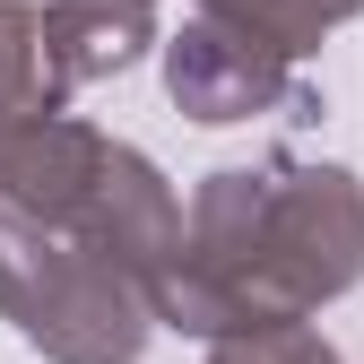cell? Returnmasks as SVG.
Here are the masks:
<instances>
[{"mask_svg": "<svg viewBox=\"0 0 364 364\" xmlns=\"http://www.w3.org/2000/svg\"><path fill=\"white\" fill-rule=\"evenodd\" d=\"M9 130H18V122H9V113H0V139H9Z\"/></svg>", "mask_w": 364, "mask_h": 364, "instance_id": "cell-8", "label": "cell"}, {"mask_svg": "<svg viewBox=\"0 0 364 364\" xmlns=\"http://www.w3.org/2000/svg\"><path fill=\"white\" fill-rule=\"evenodd\" d=\"M0 312L53 364H139L148 321H156L122 269H105L53 225L18 217L9 200H0Z\"/></svg>", "mask_w": 364, "mask_h": 364, "instance_id": "cell-3", "label": "cell"}, {"mask_svg": "<svg viewBox=\"0 0 364 364\" xmlns=\"http://www.w3.org/2000/svg\"><path fill=\"white\" fill-rule=\"evenodd\" d=\"M364 278V191L347 165H225L200 182L182 260L156 278L148 312L191 338L287 330Z\"/></svg>", "mask_w": 364, "mask_h": 364, "instance_id": "cell-1", "label": "cell"}, {"mask_svg": "<svg viewBox=\"0 0 364 364\" xmlns=\"http://www.w3.org/2000/svg\"><path fill=\"white\" fill-rule=\"evenodd\" d=\"M208 364H338V347L312 330V321H287V330H243V338H217Z\"/></svg>", "mask_w": 364, "mask_h": 364, "instance_id": "cell-7", "label": "cell"}, {"mask_svg": "<svg viewBox=\"0 0 364 364\" xmlns=\"http://www.w3.org/2000/svg\"><path fill=\"white\" fill-rule=\"evenodd\" d=\"M355 9H364V0H200V18L252 35L260 53H278V61L312 53V43H321L330 26H347Z\"/></svg>", "mask_w": 364, "mask_h": 364, "instance_id": "cell-6", "label": "cell"}, {"mask_svg": "<svg viewBox=\"0 0 364 364\" xmlns=\"http://www.w3.org/2000/svg\"><path fill=\"white\" fill-rule=\"evenodd\" d=\"M0 200L18 217L70 235L78 252H96L105 269H122L139 295H156V278L182 260V208L165 191V173L105 139L96 122H70V113H43V122H18L0 139Z\"/></svg>", "mask_w": 364, "mask_h": 364, "instance_id": "cell-2", "label": "cell"}, {"mask_svg": "<svg viewBox=\"0 0 364 364\" xmlns=\"http://www.w3.org/2000/svg\"><path fill=\"white\" fill-rule=\"evenodd\" d=\"M148 43V9H122V0H0V113L43 122L78 87L130 70Z\"/></svg>", "mask_w": 364, "mask_h": 364, "instance_id": "cell-4", "label": "cell"}, {"mask_svg": "<svg viewBox=\"0 0 364 364\" xmlns=\"http://www.w3.org/2000/svg\"><path fill=\"white\" fill-rule=\"evenodd\" d=\"M165 87L191 122H252V113H278V105H287V122L321 113V96L295 87V70L278 53H260L252 35L217 26V18H191L165 43Z\"/></svg>", "mask_w": 364, "mask_h": 364, "instance_id": "cell-5", "label": "cell"}, {"mask_svg": "<svg viewBox=\"0 0 364 364\" xmlns=\"http://www.w3.org/2000/svg\"><path fill=\"white\" fill-rule=\"evenodd\" d=\"M122 9H148V0H122Z\"/></svg>", "mask_w": 364, "mask_h": 364, "instance_id": "cell-9", "label": "cell"}]
</instances>
